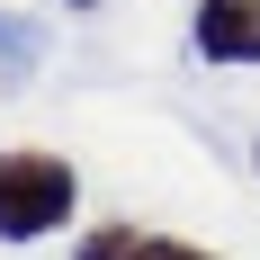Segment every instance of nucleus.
<instances>
[{"mask_svg":"<svg viewBox=\"0 0 260 260\" xmlns=\"http://www.w3.org/2000/svg\"><path fill=\"white\" fill-rule=\"evenodd\" d=\"M188 45L198 63H260V0H198V18H188Z\"/></svg>","mask_w":260,"mask_h":260,"instance_id":"2","label":"nucleus"},{"mask_svg":"<svg viewBox=\"0 0 260 260\" xmlns=\"http://www.w3.org/2000/svg\"><path fill=\"white\" fill-rule=\"evenodd\" d=\"M135 260H215L207 242H180V234H135Z\"/></svg>","mask_w":260,"mask_h":260,"instance_id":"5","label":"nucleus"},{"mask_svg":"<svg viewBox=\"0 0 260 260\" xmlns=\"http://www.w3.org/2000/svg\"><path fill=\"white\" fill-rule=\"evenodd\" d=\"M135 234H144V224H126V215H108V224H90V234L72 242V260H135Z\"/></svg>","mask_w":260,"mask_h":260,"instance_id":"4","label":"nucleus"},{"mask_svg":"<svg viewBox=\"0 0 260 260\" xmlns=\"http://www.w3.org/2000/svg\"><path fill=\"white\" fill-rule=\"evenodd\" d=\"M81 215V180L63 153L36 144H0V242H45Z\"/></svg>","mask_w":260,"mask_h":260,"instance_id":"1","label":"nucleus"},{"mask_svg":"<svg viewBox=\"0 0 260 260\" xmlns=\"http://www.w3.org/2000/svg\"><path fill=\"white\" fill-rule=\"evenodd\" d=\"M36 54H45V36H36V27H27V18H0V90L36 72Z\"/></svg>","mask_w":260,"mask_h":260,"instance_id":"3","label":"nucleus"},{"mask_svg":"<svg viewBox=\"0 0 260 260\" xmlns=\"http://www.w3.org/2000/svg\"><path fill=\"white\" fill-rule=\"evenodd\" d=\"M251 171H260V144H251Z\"/></svg>","mask_w":260,"mask_h":260,"instance_id":"6","label":"nucleus"}]
</instances>
